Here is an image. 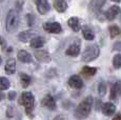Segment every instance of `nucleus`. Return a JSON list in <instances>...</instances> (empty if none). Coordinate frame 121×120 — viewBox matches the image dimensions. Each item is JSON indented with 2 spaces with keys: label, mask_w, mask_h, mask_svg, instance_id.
<instances>
[{
  "label": "nucleus",
  "mask_w": 121,
  "mask_h": 120,
  "mask_svg": "<svg viewBox=\"0 0 121 120\" xmlns=\"http://www.w3.org/2000/svg\"><path fill=\"white\" fill-rule=\"evenodd\" d=\"M112 1H114V2H120V0H112Z\"/></svg>",
  "instance_id": "72a5a7b5"
},
{
  "label": "nucleus",
  "mask_w": 121,
  "mask_h": 120,
  "mask_svg": "<svg viewBox=\"0 0 121 120\" xmlns=\"http://www.w3.org/2000/svg\"><path fill=\"white\" fill-rule=\"evenodd\" d=\"M104 3H105V0H92L90 3V10L94 13H97L101 10Z\"/></svg>",
  "instance_id": "ddd939ff"
},
{
  "label": "nucleus",
  "mask_w": 121,
  "mask_h": 120,
  "mask_svg": "<svg viewBox=\"0 0 121 120\" xmlns=\"http://www.w3.org/2000/svg\"><path fill=\"white\" fill-rule=\"evenodd\" d=\"M92 107H93V98L91 96L86 97L84 100H82L79 105L77 107L76 110V115L79 118H85L90 115L91 111H92Z\"/></svg>",
  "instance_id": "f257e3e1"
},
{
  "label": "nucleus",
  "mask_w": 121,
  "mask_h": 120,
  "mask_svg": "<svg viewBox=\"0 0 121 120\" xmlns=\"http://www.w3.org/2000/svg\"><path fill=\"white\" fill-rule=\"evenodd\" d=\"M27 18H29V25L31 26L34 23V17L32 15H27Z\"/></svg>",
  "instance_id": "7c9ffc66"
},
{
  "label": "nucleus",
  "mask_w": 121,
  "mask_h": 120,
  "mask_svg": "<svg viewBox=\"0 0 121 120\" xmlns=\"http://www.w3.org/2000/svg\"><path fill=\"white\" fill-rule=\"evenodd\" d=\"M18 59L20 60V61L24 62V63H29V62L32 61V56L30 55V53H27L26 51H19L18 52Z\"/></svg>",
  "instance_id": "a211bd4d"
},
{
  "label": "nucleus",
  "mask_w": 121,
  "mask_h": 120,
  "mask_svg": "<svg viewBox=\"0 0 121 120\" xmlns=\"http://www.w3.org/2000/svg\"><path fill=\"white\" fill-rule=\"evenodd\" d=\"M32 36H33V33L30 31H25V32H21V33L18 35V39L22 42H26V41H31Z\"/></svg>",
  "instance_id": "4be33fe9"
},
{
  "label": "nucleus",
  "mask_w": 121,
  "mask_h": 120,
  "mask_svg": "<svg viewBox=\"0 0 121 120\" xmlns=\"http://www.w3.org/2000/svg\"><path fill=\"white\" fill-rule=\"evenodd\" d=\"M113 65L115 69H120L121 68V54H118L114 57L113 59Z\"/></svg>",
  "instance_id": "a878e982"
},
{
  "label": "nucleus",
  "mask_w": 121,
  "mask_h": 120,
  "mask_svg": "<svg viewBox=\"0 0 121 120\" xmlns=\"http://www.w3.org/2000/svg\"><path fill=\"white\" fill-rule=\"evenodd\" d=\"M119 95H121V82L118 81L111 89V99H115Z\"/></svg>",
  "instance_id": "dca6fc26"
},
{
  "label": "nucleus",
  "mask_w": 121,
  "mask_h": 120,
  "mask_svg": "<svg viewBox=\"0 0 121 120\" xmlns=\"http://www.w3.org/2000/svg\"><path fill=\"white\" fill-rule=\"evenodd\" d=\"M110 34H111L112 38H115V37H117V36H120V34H121L120 27H118L117 25H112V26H110Z\"/></svg>",
  "instance_id": "393cba45"
},
{
  "label": "nucleus",
  "mask_w": 121,
  "mask_h": 120,
  "mask_svg": "<svg viewBox=\"0 0 121 120\" xmlns=\"http://www.w3.org/2000/svg\"><path fill=\"white\" fill-rule=\"evenodd\" d=\"M100 54V50L98 47V45L93 44V45H88V47L84 50V52L82 53V61L84 62H90L93 61L94 59H96Z\"/></svg>",
  "instance_id": "7ed1b4c3"
},
{
  "label": "nucleus",
  "mask_w": 121,
  "mask_h": 120,
  "mask_svg": "<svg viewBox=\"0 0 121 120\" xmlns=\"http://www.w3.org/2000/svg\"><path fill=\"white\" fill-rule=\"evenodd\" d=\"M43 30L48 33L59 34L61 32V24L58 22H45L43 24Z\"/></svg>",
  "instance_id": "39448f33"
},
{
  "label": "nucleus",
  "mask_w": 121,
  "mask_h": 120,
  "mask_svg": "<svg viewBox=\"0 0 121 120\" xmlns=\"http://www.w3.org/2000/svg\"><path fill=\"white\" fill-rule=\"evenodd\" d=\"M2 98H3V94H2V93H0V100H1Z\"/></svg>",
  "instance_id": "473e14b6"
},
{
  "label": "nucleus",
  "mask_w": 121,
  "mask_h": 120,
  "mask_svg": "<svg viewBox=\"0 0 121 120\" xmlns=\"http://www.w3.org/2000/svg\"><path fill=\"white\" fill-rule=\"evenodd\" d=\"M115 111H116V107L111 102L104 103L103 107H102V112H103V114L106 115V116H112V115L115 113Z\"/></svg>",
  "instance_id": "2eb2a0df"
},
{
  "label": "nucleus",
  "mask_w": 121,
  "mask_h": 120,
  "mask_svg": "<svg viewBox=\"0 0 121 120\" xmlns=\"http://www.w3.org/2000/svg\"><path fill=\"white\" fill-rule=\"evenodd\" d=\"M42 105L44 107L48 108V110H55L56 108V103H55V100L51 95H46L44 98L42 99L41 101Z\"/></svg>",
  "instance_id": "6e6552de"
},
{
  "label": "nucleus",
  "mask_w": 121,
  "mask_h": 120,
  "mask_svg": "<svg viewBox=\"0 0 121 120\" xmlns=\"http://www.w3.org/2000/svg\"><path fill=\"white\" fill-rule=\"evenodd\" d=\"M11 86V82L8 78L0 77V91H5Z\"/></svg>",
  "instance_id": "5701e85b"
},
{
  "label": "nucleus",
  "mask_w": 121,
  "mask_h": 120,
  "mask_svg": "<svg viewBox=\"0 0 121 120\" xmlns=\"http://www.w3.org/2000/svg\"><path fill=\"white\" fill-rule=\"evenodd\" d=\"M1 1H3V0H0V2H1Z\"/></svg>",
  "instance_id": "c9c22d12"
},
{
  "label": "nucleus",
  "mask_w": 121,
  "mask_h": 120,
  "mask_svg": "<svg viewBox=\"0 0 121 120\" xmlns=\"http://www.w3.org/2000/svg\"><path fill=\"white\" fill-rule=\"evenodd\" d=\"M19 24V15H18L17 11L11 10L9 11L8 15H6L5 20V29L8 32H13L18 27Z\"/></svg>",
  "instance_id": "f03ea898"
},
{
  "label": "nucleus",
  "mask_w": 121,
  "mask_h": 120,
  "mask_svg": "<svg viewBox=\"0 0 121 120\" xmlns=\"http://www.w3.org/2000/svg\"><path fill=\"white\" fill-rule=\"evenodd\" d=\"M119 12H120L119 6H117V5L111 6V8L108 9V10L106 11V13H105L106 19H108V20H114L116 18V16L119 14Z\"/></svg>",
  "instance_id": "9b49d317"
},
{
  "label": "nucleus",
  "mask_w": 121,
  "mask_h": 120,
  "mask_svg": "<svg viewBox=\"0 0 121 120\" xmlns=\"http://www.w3.org/2000/svg\"><path fill=\"white\" fill-rule=\"evenodd\" d=\"M45 40L42 38V37H35V38L31 39V47L33 48H40L41 47H43Z\"/></svg>",
  "instance_id": "f3484780"
},
{
  "label": "nucleus",
  "mask_w": 121,
  "mask_h": 120,
  "mask_svg": "<svg viewBox=\"0 0 121 120\" xmlns=\"http://www.w3.org/2000/svg\"><path fill=\"white\" fill-rule=\"evenodd\" d=\"M1 61H2V59H1V57H0V64H1Z\"/></svg>",
  "instance_id": "f704fd0d"
},
{
  "label": "nucleus",
  "mask_w": 121,
  "mask_h": 120,
  "mask_svg": "<svg viewBox=\"0 0 121 120\" xmlns=\"http://www.w3.org/2000/svg\"><path fill=\"white\" fill-rule=\"evenodd\" d=\"M0 45L2 47V48H4V47H6V45H8V44H6V41L4 40V39L2 38L1 36H0Z\"/></svg>",
  "instance_id": "c85d7f7f"
},
{
  "label": "nucleus",
  "mask_w": 121,
  "mask_h": 120,
  "mask_svg": "<svg viewBox=\"0 0 121 120\" xmlns=\"http://www.w3.org/2000/svg\"><path fill=\"white\" fill-rule=\"evenodd\" d=\"M79 53H80V44H79V41L73 43V44L65 51V54L69 55V56H72V57L78 56Z\"/></svg>",
  "instance_id": "1a4fd4ad"
},
{
  "label": "nucleus",
  "mask_w": 121,
  "mask_h": 120,
  "mask_svg": "<svg viewBox=\"0 0 121 120\" xmlns=\"http://www.w3.org/2000/svg\"><path fill=\"white\" fill-rule=\"evenodd\" d=\"M98 93L100 96H104L106 93V86H105V83L104 82H100L99 83V86H98Z\"/></svg>",
  "instance_id": "bb28decb"
},
{
  "label": "nucleus",
  "mask_w": 121,
  "mask_h": 120,
  "mask_svg": "<svg viewBox=\"0 0 121 120\" xmlns=\"http://www.w3.org/2000/svg\"><path fill=\"white\" fill-rule=\"evenodd\" d=\"M8 98L10 99V100H14V99L16 98V92H10V93L8 94Z\"/></svg>",
  "instance_id": "cd10ccee"
},
{
  "label": "nucleus",
  "mask_w": 121,
  "mask_h": 120,
  "mask_svg": "<svg viewBox=\"0 0 121 120\" xmlns=\"http://www.w3.org/2000/svg\"><path fill=\"white\" fill-rule=\"evenodd\" d=\"M20 104H22L25 107L27 114L32 112L35 107V97L33 96V94L30 92H23L20 97Z\"/></svg>",
  "instance_id": "20e7f679"
},
{
  "label": "nucleus",
  "mask_w": 121,
  "mask_h": 120,
  "mask_svg": "<svg viewBox=\"0 0 121 120\" xmlns=\"http://www.w3.org/2000/svg\"><path fill=\"white\" fill-rule=\"evenodd\" d=\"M35 3L37 6V11L41 15H44L50 11V4L48 0H35Z\"/></svg>",
  "instance_id": "423d86ee"
},
{
  "label": "nucleus",
  "mask_w": 121,
  "mask_h": 120,
  "mask_svg": "<svg viewBox=\"0 0 121 120\" xmlns=\"http://www.w3.org/2000/svg\"><path fill=\"white\" fill-rule=\"evenodd\" d=\"M20 81L23 87H27L31 83V77L26 74H20Z\"/></svg>",
  "instance_id": "b1692460"
},
{
  "label": "nucleus",
  "mask_w": 121,
  "mask_h": 120,
  "mask_svg": "<svg viewBox=\"0 0 121 120\" xmlns=\"http://www.w3.org/2000/svg\"><path fill=\"white\" fill-rule=\"evenodd\" d=\"M35 57H36V59L38 60V61H41V62H50L51 61V56L45 51H36V52H35Z\"/></svg>",
  "instance_id": "f8f14e48"
},
{
  "label": "nucleus",
  "mask_w": 121,
  "mask_h": 120,
  "mask_svg": "<svg viewBox=\"0 0 121 120\" xmlns=\"http://www.w3.org/2000/svg\"><path fill=\"white\" fill-rule=\"evenodd\" d=\"M67 23H69V27H71L74 32H78L79 30H80V23H79V19L77 17L69 18V21H67Z\"/></svg>",
  "instance_id": "6ab92c4d"
},
{
  "label": "nucleus",
  "mask_w": 121,
  "mask_h": 120,
  "mask_svg": "<svg viewBox=\"0 0 121 120\" xmlns=\"http://www.w3.org/2000/svg\"><path fill=\"white\" fill-rule=\"evenodd\" d=\"M82 34L86 40H93L95 38V34L93 32V30L88 26H83L82 27Z\"/></svg>",
  "instance_id": "aec40b11"
},
{
  "label": "nucleus",
  "mask_w": 121,
  "mask_h": 120,
  "mask_svg": "<svg viewBox=\"0 0 121 120\" xmlns=\"http://www.w3.org/2000/svg\"><path fill=\"white\" fill-rule=\"evenodd\" d=\"M4 71H5V73L8 74V75H12V74H14L16 72L15 59H13V58L8 59V61H6V63H5V66H4Z\"/></svg>",
  "instance_id": "9d476101"
},
{
  "label": "nucleus",
  "mask_w": 121,
  "mask_h": 120,
  "mask_svg": "<svg viewBox=\"0 0 121 120\" xmlns=\"http://www.w3.org/2000/svg\"><path fill=\"white\" fill-rule=\"evenodd\" d=\"M69 85L71 87H73V89L79 90V89H81V87L83 86V81H82V79H81L79 76L74 75L69 79Z\"/></svg>",
  "instance_id": "0eeeda50"
},
{
  "label": "nucleus",
  "mask_w": 121,
  "mask_h": 120,
  "mask_svg": "<svg viewBox=\"0 0 121 120\" xmlns=\"http://www.w3.org/2000/svg\"><path fill=\"white\" fill-rule=\"evenodd\" d=\"M97 72L96 68H91V66H84L81 70V74H82L84 77H91V76H94Z\"/></svg>",
  "instance_id": "412c9836"
},
{
  "label": "nucleus",
  "mask_w": 121,
  "mask_h": 120,
  "mask_svg": "<svg viewBox=\"0 0 121 120\" xmlns=\"http://www.w3.org/2000/svg\"><path fill=\"white\" fill-rule=\"evenodd\" d=\"M114 50H116V51H121V41H120V42L115 43V45H114Z\"/></svg>",
  "instance_id": "c756f323"
},
{
  "label": "nucleus",
  "mask_w": 121,
  "mask_h": 120,
  "mask_svg": "<svg viewBox=\"0 0 121 120\" xmlns=\"http://www.w3.org/2000/svg\"><path fill=\"white\" fill-rule=\"evenodd\" d=\"M54 8L57 12L63 13V12H65V10L67 9V3H66L65 0H55Z\"/></svg>",
  "instance_id": "4468645a"
},
{
  "label": "nucleus",
  "mask_w": 121,
  "mask_h": 120,
  "mask_svg": "<svg viewBox=\"0 0 121 120\" xmlns=\"http://www.w3.org/2000/svg\"><path fill=\"white\" fill-rule=\"evenodd\" d=\"M114 119H115V120H116V119H121V115H120V114L116 115V116L114 117Z\"/></svg>",
  "instance_id": "2f4dec72"
}]
</instances>
